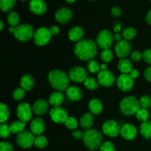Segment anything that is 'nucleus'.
Returning a JSON list of instances; mask_svg holds the SVG:
<instances>
[{"label":"nucleus","instance_id":"f257e3e1","mask_svg":"<svg viewBox=\"0 0 151 151\" xmlns=\"http://www.w3.org/2000/svg\"><path fill=\"white\" fill-rule=\"evenodd\" d=\"M74 51L77 57L81 60H91L97 55V44L92 40H81L77 42Z\"/></svg>","mask_w":151,"mask_h":151},{"label":"nucleus","instance_id":"f03ea898","mask_svg":"<svg viewBox=\"0 0 151 151\" xmlns=\"http://www.w3.org/2000/svg\"><path fill=\"white\" fill-rule=\"evenodd\" d=\"M69 77L60 69H54L49 72L48 81L53 88L58 91H63L69 88Z\"/></svg>","mask_w":151,"mask_h":151},{"label":"nucleus","instance_id":"7ed1b4c3","mask_svg":"<svg viewBox=\"0 0 151 151\" xmlns=\"http://www.w3.org/2000/svg\"><path fill=\"white\" fill-rule=\"evenodd\" d=\"M9 32L14 34L15 37L19 41L26 42L29 41L34 36V29L31 25L24 24H19L17 27H10Z\"/></svg>","mask_w":151,"mask_h":151},{"label":"nucleus","instance_id":"20e7f679","mask_svg":"<svg viewBox=\"0 0 151 151\" xmlns=\"http://www.w3.org/2000/svg\"><path fill=\"white\" fill-rule=\"evenodd\" d=\"M84 145L91 150H95L101 147L103 137L101 134L96 129H89L84 133Z\"/></svg>","mask_w":151,"mask_h":151},{"label":"nucleus","instance_id":"39448f33","mask_svg":"<svg viewBox=\"0 0 151 151\" xmlns=\"http://www.w3.org/2000/svg\"><path fill=\"white\" fill-rule=\"evenodd\" d=\"M120 111L122 114L127 115V116H131V115L137 114V111L141 108L139 104V101L133 96H128L125 97L120 102Z\"/></svg>","mask_w":151,"mask_h":151},{"label":"nucleus","instance_id":"423d86ee","mask_svg":"<svg viewBox=\"0 0 151 151\" xmlns=\"http://www.w3.org/2000/svg\"><path fill=\"white\" fill-rule=\"evenodd\" d=\"M114 37L109 29H103L100 31L97 36V44L103 50L110 49L113 44Z\"/></svg>","mask_w":151,"mask_h":151},{"label":"nucleus","instance_id":"0eeeda50","mask_svg":"<svg viewBox=\"0 0 151 151\" xmlns=\"http://www.w3.org/2000/svg\"><path fill=\"white\" fill-rule=\"evenodd\" d=\"M35 139V135L31 131H24L16 137V143L22 148L27 149L34 145Z\"/></svg>","mask_w":151,"mask_h":151},{"label":"nucleus","instance_id":"6e6552de","mask_svg":"<svg viewBox=\"0 0 151 151\" xmlns=\"http://www.w3.org/2000/svg\"><path fill=\"white\" fill-rule=\"evenodd\" d=\"M52 34L50 29L47 27H40L34 33V43L38 46H44L50 42Z\"/></svg>","mask_w":151,"mask_h":151},{"label":"nucleus","instance_id":"1a4fd4ad","mask_svg":"<svg viewBox=\"0 0 151 151\" xmlns=\"http://www.w3.org/2000/svg\"><path fill=\"white\" fill-rule=\"evenodd\" d=\"M121 128L114 120H108L103 125V131L105 135L109 137H116L120 134Z\"/></svg>","mask_w":151,"mask_h":151},{"label":"nucleus","instance_id":"9d476101","mask_svg":"<svg viewBox=\"0 0 151 151\" xmlns=\"http://www.w3.org/2000/svg\"><path fill=\"white\" fill-rule=\"evenodd\" d=\"M32 114V109L27 103H22L18 106L16 109V115L19 120L22 122H29Z\"/></svg>","mask_w":151,"mask_h":151},{"label":"nucleus","instance_id":"9b49d317","mask_svg":"<svg viewBox=\"0 0 151 151\" xmlns=\"http://www.w3.org/2000/svg\"><path fill=\"white\" fill-rule=\"evenodd\" d=\"M69 79L75 83H84L88 78V73L86 70L81 66H75L72 68L69 72Z\"/></svg>","mask_w":151,"mask_h":151},{"label":"nucleus","instance_id":"f8f14e48","mask_svg":"<svg viewBox=\"0 0 151 151\" xmlns=\"http://www.w3.org/2000/svg\"><path fill=\"white\" fill-rule=\"evenodd\" d=\"M51 119L54 122L58 124H63L68 119V113L62 107H53L50 112Z\"/></svg>","mask_w":151,"mask_h":151},{"label":"nucleus","instance_id":"ddd939ff","mask_svg":"<svg viewBox=\"0 0 151 151\" xmlns=\"http://www.w3.org/2000/svg\"><path fill=\"white\" fill-rule=\"evenodd\" d=\"M116 84L117 86L121 91H129L132 89L134 86V80L130 77L128 74H122L118 77L116 80Z\"/></svg>","mask_w":151,"mask_h":151},{"label":"nucleus","instance_id":"4468645a","mask_svg":"<svg viewBox=\"0 0 151 151\" xmlns=\"http://www.w3.org/2000/svg\"><path fill=\"white\" fill-rule=\"evenodd\" d=\"M131 50V46L126 40H122L116 43L115 46V52L119 58H125L130 55Z\"/></svg>","mask_w":151,"mask_h":151},{"label":"nucleus","instance_id":"2eb2a0df","mask_svg":"<svg viewBox=\"0 0 151 151\" xmlns=\"http://www.w3.org/2000/svg\"><path fill=\"white\" fill-rule=\"evenodd\" d=\"M97 81L103 86L110 87L114 83L115 77L110 71H100L97 75Z\"/></svg>","mask_w":151,"mask_h":151},{"label":"nucleus","instance_id":"dca6fc26","mask_svg":"<svg viewBox=\"0 0 151 151\" xmlns=\"http://www.w3.org/2000/svg\"><path fill=\"white\" fill-rule=\"evenodd\" d=\"M120 134L124 139L131 141V140L134 139L137 137V128L134 125H131V124H124L122 128H121Z\"/></svg>","mask_w":151,"mask_h":151},{"label":"nucleus","instance_id":"f3484780","mask_svg":"<svg viewBox=\"0 0 151 151\" xmlns=\"http://www.w3.org/2000/svg\"><path fill=\"white\" fill-rule=\"evenodd\" d=\"M56 21L60 24L69 22L72 18V12L67 7H61L56 11L55 15Z\"/></svg>","mask_w":151,"mask_h":151},{"label":"nucleus","instance_id":"a211bd4d","mask_svg":"<svg viewBox=\"0 0 151 151\" xmlns=\"http://www.w3.org/2000/svg\"><path fill=\"white\" fill-rule=\"evenodd\" d=\"M29 8L35 15H43L47 11V4L44 0H31L29 3Z\"/></svg>","mask_w":151,"mask_h":151},{"label":"nucleus","instance_id":"6ab92c4d","mask_svg":"<svg viewBox=\"0 0 151 151\" xmlns=\"http://www.w3.org/2000/svg\"><path fill=\"white\" fill-rule=\"evenodd\" d=\"M49 104L50 103H47V100H44V99H39L32 105V111L38 116L45 114L48 111Z\"/></svg>","mask_w":151,"mask_h":151},{"label":"nucleus","instance_id":"aec40b11","mask_svg":"<svg viewBox=\"0 0 151 151\" xmlns=\"http://www.w3.org/2000/svg\"><path fill=\"white\" fill-rule=\"evenodd\" d=\"M44 129H45V125L42 119L37 117L32 119L30 123V130L34 135L41 136L44 133Z\"/></svg>","mask_w":151,"mask_h":151},{"label":"nucleus","instance_id":"412c9836","mask_svg":"<svg viewBox=\"0 0 151 151\" xmlns=\"http://www.w3.org/2000/svg\"><path fill=\"white\" fill-rule=\"evenodd\" d=\"M66 95L69 100L72 101H79L82 99L83 91L78 86H70L66 90Z\"/></svg>","mask_w":151,"mask_h":151},{"label":"nucleus","instance_id":"4be33fe9","mask_svg":"<svg viewBox=\"0 0 151 151\" xmlns=\"http://www.w3.org/2000/svg\"><path fill=\"white\" fill-rule=\"evenodd\" d=\"M94 119L92 114L85 113L81 117V119H80V125H81V128L87 131V130L91 129L93 124H94Z\"/></svg>","mask_w":151,"mask_h":151},{"label":"nucleus","instance_id":"5701e85b","mask_svg":"<svg viewBox=\"0 0 151 151\" xmlns=\"http://www.w3.org/2000/svg\"><path fill=\"white\" fill-rule=\"evenodd\" d=\"M88 109L92 114L98 115L102 113L103 106L102 102L99 99L92 98L88 103Z\"/></svg>","mask_w":151,"mask_h":151},{"label":"nucleus","instance_id":"b1692460","mask_svg":"<svg viewBox=\"0 0 151 151\" xmlns=\"http://www.w3.org/2000/svg\"><path fill=\"white\" fill-rule=\"evenodd\" d=\"M84 35L83 29L81 27H73L69 31V38L74 42H78L81 41L83 36Z\"/></svg>","mask_w":151,"mask_h":151},{"label":"nucleus","instance_id":"393cba45","mask_svg":"<svg viewBox=\"0 0 151 151\" xmlns=\"http://www.w3.org/2000/svg\"><path fill=\"white\" fill-rule=\"evenodd\" d=\"M35 85V81L30 75H24L22 77L20 80L21 88H23L25 91L32 90Z\"/></svg>","mask_w":151,"mask_h":151},{"label":"nucleus","instance_id":"a878e982","mask_svg":"<svg viewBox=\"0 0 151 151\" xmlns=\"http://www.w3.org/2000/svg\"><path fill=\"white\" fill-rule=\"evenodd\" d=\"M64 96L60 91H54L49 97V103L53 107L60 106L63 103Z\"/></svg>","mask_w":151,"mask_h":151},{"label":"nucleus","instance_id":"bb28decb","mask_svg":"<svg viewBox=\"0 0 151 151\" xmlns=\"http://www.w3.org/2000/svg\"><path fill=\"white\" fill-rule=\"evenodd\" d=\"M117 68L122 74H129L133 70L132 63L127 58L120 59L118 62Z\"/></svg>","mask_w":151,"mask_h":151},{"label":"nucleus","instance_id":"cd10ccee","mask_svg":"<svg viewBox=\"0 0 151 151\" xmlns=\"http://www.w3.org/2000/svg\"><path fill=\"white\" fill-rule=\"evenodd\" d=\"M25 126H26V124L24 122H22L21 120L15 121L10 125V131L13 134H19L24 131Z\"/></svg>","mask_w":151,"mask_h":151},{"label":"nucleus","instance_id":"c85d7f7f","mask_svg":"<svg viewBox=\"0 0 151 151\" xmlns=\"http://www.w3.org/2000/svg\"><path fill=\"white\" fill-rule=\"evenodd\" d=\"M140 133L146 139H151V121L143 122L140 126Z\"/></svg>","mask_w":151,"mask_h":151},{"label":"nucleus","instance_id":"c756f323","mask_svg":"<svg viewBox=\"0 0 151 151\" xmlns=\"http://www.w3.org/2000/svg\"><path fill=\"white\" fill-rule=\"evenodd\" d=\"M7 23L10 27H17L19 23V16L16 12L11 11L7 16Z\"/></svg>","mask_w":151,"mask_h":151},{"label":"nucleus","instance_id":"7c9ffc66","mask_svg":"<svg viewBox=\"0 0 151 151\" xmlns=\"http://www.w3.org/2000/svg\"><path fill=\"white\" fill-rule=\"evenodd\" d=\"M16 0H0V7L3 12H9L13 8Z\"/></svg>","mask_w":151,"mask_h":151},{"label":"nucleus","instance_id":"2f4dec72","mask_svg":"<svg viewBox=\"0 0 151 151\" xmlns=\"http://www.w3.org/2000/svg\"><path fill=\"white\" fill-rule=\"evenodd\" d=\"M10 116V111L7 105L4 103L0 104V122L1 123H4L8 119Z\"/></svg>","mask_w":151,"mask_h":151},{"label":"nucleus","instance_id":"473e14b6","mask_svg":"<svg viewBox=\"0 0 151 151\" xmlns=\"http://www.w3.org/2000/svg\"><path fill=\"white\" fill-rule=\"evenodd\" d=\"M98 81L94 78H90L88 77L85 81H84V86L88 90H96L99 86Z\"/></svg>","mask_w":151,"mask_h":151},{"label":"nucleus","instance_id":"72a5a7b5","mask_svg":"<svg viewBox=\"0 0 151 151\" xmlns=\"http://www.w3.org/2000/svg\"><path fill=\"white\" fill-rule=\"evenodd\" d=\"M122 37L125 38L126 41H130L135 38L136 35H137V31L134 27H127L124 29L122 31Z\"/></svg>","mask_w":151,"mask_h":151},{"label":"nucleus","instance_id":"f704fd0d","mask_svg":"<svg viewBox=\"0 0 151 151\" xmlns=\"http://www.w3.org/2000/svg\"><path fill=\"white\" fill-rule=\"evenodd\" d=\"M136 116H137V118L139 120L141 121V122H145L148 121L149 118H150V114L147 111V109L140 108L139 110L137 111Z\"/></svg>","mask_w":151,"mask_h":151},{"label":"nucleus","instance_id":"c9c22d12","mask_svg":"<svg viewBox=\"0 0 151 151\" xmlns=\"http://www.w3.org/2000/svg\"><path fill=\"white\" fill-rule=\"evenodd\" d=\"M100 58L104 63H109L114 58L113 52L110 49L103 50V51L101 52V54H100Z\"/></svg>","mask_w":151,"mask_h":151},{"label":"nucleus","instance_id":"e433bc0d","mask_svg":"<svg viewBox=\"0 0 151 151\" xmlns=\"http://www.w3.org/2000/svg\"><path fill=\"white\" fill-rule=\"evenodd\" d=\"M34 145L38 148L43 149L47 147V145H48V141H47V138L45 137H44V136H37L35 137Z\"/></svg>","mask_w":151,"mask_h":151},{"label":"nucleus","instance_id":"4c0bfd02","mask_svg":"<svg viewBox=\"0 0 151 151\" xmlns=\"http://www.w3.org/2000/svg\"><path fill=\"white\" fill-rule=\"evenodd\" d=\"M87 69H88V72L91 73H97V72H100V65L99 64L98 62L96 60H91L88 61V64H87Z\"/></svg>","mask_w":151,"mask_h":151},{"label":"nucleus","instance_id":"58836bf2","mask_svg":"<svg viewBox=\"0 0 151 151\" xmlns=\"http://www.w3.org/2000/svg\"><path fill=\"white\" fill-rule=\"evenodd\" d=\"M10 134H11V131H10V125L5 123H1V125H0V137L2 139H6L9 137Z\"/></svg>","mask_w":151,"mask_h":151},{"label":"nucleus","instance_id":"ea45409f","mask_svg":"<svg viewBox=\"0 0 151 151\" xmlns=\"http://www.w3.org/2000/svg\"><path fill=\"white\" fill-rule=\"evenodd\" d=\"M64 124L66 128L70 130L76 129L78 126V120L75 117H73V116H69Z\"/></svg>","mask_w":151,"mask_h":151},{"label":"nucleus","instance_id":"a19ab883","mask_svg":"<svg viewBox=\"0 0 151 151\" xmlns=\"http://www.w3.org/2000/svg\"><path fill=\"white\" fill-rule=\"evenodd\" d=\"M139 104L141 108L145 109H150V108H151V97L147 95L143 96L140 98Z\"/></svg>","mask_w":151,"mask_h":151},{"label":"nucleus","instance_id":"79ce46f5","mask_svg":"<svg viewBox=\"0 0 151 151\" xmlns=\"http://www.w3.org/2000/svg\"><path fill=\"white\" fill-rule=\"evenodd\" d=\"M25 97V91L22 88H17L13 92V97L17 101L22 100Z\"/></svg>","mask_w":151,"mask_h":151},{"label":"nucleus","instance_id":"37998d69","mask_svg":"<svg viewBox=\"0 0 151 151\" xmlns=\"http://www.w3.org/2000/svg\"><path fill=\"white\" fill-rule=\"evenodd\" d=\"M100 151H115V147L111 142H106L100 147Z\"/></svg>","mask_w":151,"mask_h":151},{"label":"nucleus","instance_id":"c03bdc74","mask_svg":"<svg viewBox=\"0 0 151 151\" xmlns=\"http://www.w3.org/2000/svg\"><path fill=\"white\" fill-rule=\"evenodd\" d=\"M131 60L135 62L140 61L143 58V53L139 51H134L131 55Z\"/></svg>","mask_w":151,"mask_h":151},{"label":"nucleus","instance_id":"a18cd8bd","mask_svg":"<svg viewBox=\"0 0 151 151\" xmlns=\"http://www.w3.org/2000/svg\"><path fill=\"white\" fill-rule=\"evenodd\" d=\"M0 151H13V145L7 142L0 143Z\"/></svg>","mask_w":151,"mask_h":151},{"label":"nucleus","instance_id":"49530a36","mask_svg":"<svg viewBox=\"0 0 151 151\" xmlns=\"http://www.w3.org/2000/svg\"><path fill=\"white\" fill-rule=\"evenodd\" d=\"M143 59L148 64L151 65V49H147L143 52Z\"/></svg>","mask_w":151,"mask_h":151},{"label":"nucleus","instance_id":"de8ad7c7","mask_svg":"<svg viewBox=\"0 0 151 151\" xmlns=\"http://www.w3.org/2000/svg\"><path fill=\"white\" fill-rule=\"evenodd\" d=\"M72 136L76 139H83L84 133L81 130H75L72 132Z\"/></svg>","mask_w":151,"mask_h":151},{"label":"nucleus","instance_id":"09e8293b","mask_svg":"<svg viewBox=\"0 0 151 151\" xmlns=\"http://www.w3.org/2000/svg\"><path fill=\"white\" fill-rule=\"evenodd\" d=\"M111 14L115 17H119L122 14L121 10L117 7H114L111 8Z\"/></svg>","mask_w":151,"mask_h":151},{"label":"nucleus","instance_id":"8fccbe9b","mask_svg":"<svg viewBox=\"0 0 151 151\" xmlns=\"http://www.w3.org/2000/svg\"><path fill=\"white\" fill-rule=\"evenodd\" d=\"M144 76L145 78L149 82H151V66L147 68L144 72Z\"/></svg>","mask_w":151,"mask_h":151},{"label":"nucleus","instance_id":"3c124183","mask_svg":"<svg viewBox=\"0 0 151 151\" xmlns=\"http://www.w3.org/2000/svg\"><path fill=\"white\" fill-rule=\"evenodd\" d=\"M128 75H130V77H131L133 80H134V79H136V78H138L139 75V71L137 70V69H133V70L131 71V72H130Z\"/></svg>","mask_w":151,"mask_h":151},{"label":"nucleus","instance_id":"603ef678","mask_svg":"<svg viewBox=\"0 0 151 151\" xmlns=\"http://www.w3.org/2000/svg\"><path fill=\"white\" fill-rule=\"evenodd\" d=\"M121 27H122V24L119 22H115L114 24V30L116 33H118L121 30Z\"/></svg>","mask_w":151,"mask_h":151},{"label":"nucleus","instance_id":"864d4df0","mask_svg":"<svg viewBox=\"0 0 151 151\" xmlns=\"http://www.w3.org/2000/svg\"><path fill=\"white\" fill-rule=\"evenodd\" d=\"M50 32H51L52 35H57V34L59 32V31H60V29H59L58 27L52 26L50 28Z\"/></svg>","mask_w":151,"mask_h":151},{"label":"nucleus","instance_id":"5fc2aeb1","mask_svg":"<svg viewBox=\"0 0 151 151\" xmlns=\"http://www.w3.org/2000/svg\"><path fill=\"white\" fill-rule=\"evenodd\" d=\"M145 21L148 24L151 25V10H149L148 13H147V15H146Z\"/></svg>","mask_w":151,"mask_h":151},{"label":"nucleus","instance_id":"6e6d98bb","mask_svg":"<svg viewBox=\"0 0 151 151\" xmlns=\"http://www.w3.org/2000/svg\"><path fill=\"white\" fill-rule=\"evenodd\" d=\"M114 39L118 41H122V35H121V34H119V32L118 33H115V35H114Z\"/></svg>","mask_w":151,"mask_h":151},{"label":"nucleus","instance_id":"4d7b16f0","mask_svg":"<svg viewBox=\"0 0 151 151\" xmlns=\"http://www.w3.org/2000/svg\"><path fill=\"white\" fill-rule=\"evenodd\" d=\"M100 69H101V71L107 70L108 69L107 65H106V63H103V64H101V66H100Z\"/></svg>","mask_w":151,"mask_h":151},{"label":"nucleus","instance_id":"13d9d810","mask_svg":"<svg viewBox=\"0 0 151 151\" xmlns=\"http://www.w3.org/2000/svg\"><path fill=\"white\" fill-rule=\"evenodd\" d=\"M3 29H4V22L0 21V30H2Z\"/></svg>","mask_w":151,"mask_h":151},{"label":"nucleus","instance_id":"bf43d9fd","mask_svg":"<svg viewBox=\"0 0 151 151\" xmlns=\"http://www.w3.org/2000/svg\"><path fill=\"white\" fill-rule=\"evenodd\" d=\"M66 1H67L68 3H69V4H71V3H73V2H75V1H76V0H66Z\"/></svg>","mask_w":151,"mask_h":151},{"label":"nucleus","instance_id":"052dcab7","mask_svg":"<svg viewBox=\"0 0 151 151\" xmlns=\"http://www.w3.org/2000/svg\"><path fill=\"white\" fill-rule=\"evenodd\" d=\"M20 1H27V0H20Z\"/></svg>","mask_w":151,"mask_h":151},{"label":"nucleus","instance_id":"680f3d73","mask_svg":"<svg viewBox=\"0 0 151 151\" xmlns=\"http://www.w3.org/2000/svg\"><path fill=\"white\" fill-rule=\"evenodd\" d=\"M90 1H94V0H90Z\"/></svg>","mask_w":151,"mask_h":151}]
</instances>
